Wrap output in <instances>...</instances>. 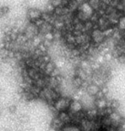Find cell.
Masks as SVG:
<instances>
[{
	"instance_id": "6da1fadb",
	"label": "cell",
	"mask_w": 125,
	"mask_h": 131,
	"mask_svg": "<svg viewBox=\"0 0 125 131\" xmlns=\"http://www.w3.org/2000/svg\"><path fill=\"white\" fill-rule=\"evenodd\" d=\"M90 37H91V45L96 46V47H98L99 44H101L105 39L103 31L99 28L92 30V32L90 33Z\"/></svg>"
},
{
	"instance_id": "7a4b0ae2",
	"label": "cell",
	"mask_w": 125,
	"mask_h": 131,
	"mask_svg": "<svg viewBox=\"0 0 125 131\" xmlns=\"http://www.w3.org/2000/svg\"><path fill=\"white\" fill-rule=\"evenodd\" d=\"M41 14H42V11L37 8H30L27 11V16H28V20L31 23H33L35 20L40 18Z\"/></svg>"
},
{
	"instance_id": "3957f363",
	"label": "cell",
	"mask_w": 125,
	"mask_h": 131,
	"mask_svg": "<svg viewBox=\"0 0 125 131\" xmlns=\"http://www.w3.org/2000/svg\"><path fill=\"white\" fill-rule=\"evenodd\" d=\"M87 4L91 7L94 11H97L100 9L101 6V1L100 0H87Z\"/></svg>"
},
{
	"instance_id": "277c9868",
	"label": "cell",
	"mask_w": 125,
	"mask_h": 131,
	"mask_svg": "<svg viewBox=\"0 0 125 131\" xmlns=\"http://www.w3.org/2000/svg\"><path fill=\"white\" fill-rule=\"evenodd\" d=\"M9 50L6 48L2 47L0 48V60L2 62H6L9 60Z\"/></svg>"
},
{
	"instance_id": "5b68a950",
	"label": "cell",
	"mask_w": 125,
	"mask_h": 131,
	"mask_svg": "<svg viewBox=\"0 0 125 131\" xmlns=\"http://www.w3.org/2000/svg\"><path fill=\"white\" fill-rule=\"evenodd\" d=\"M87 92L91 95H95L99 93V88L95 84H92V85H89L87 86Z\"/></svg>"
},
{
	"instance_id": "8992f818",
	"label": "cell",
	"mask_w": 125,
	"mask_h": 131,
	"mask_svg": "<svg viewBox=\"0 0 125 131\" xmlns=\"http://www.w3.org/2000/svg\"><path fill=\"white\" fill-rule=\"evenodd\" d=\"M43 39H46V40H50V41H54V35H53L52 32H49L46 33L43 35Z\"/></svg>"
}]
</instances>
